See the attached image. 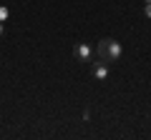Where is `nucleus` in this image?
Segmentation results:
<instances>
[{
    "label": "nucleus",
    "mask_w": 151,
    "mask_h": 140,
    "mask_svg": "<svg viewBox=\"0 0 151 140\" xmlns=\"http://www.w3.org/2000/svg\"><path fill=\"white\" fill-rule=\"evenodd\" d=\"M121 43L119 40H113V38H103L101 43L96 45V55L98 60H103V63H116V60L121 58Z\"/></svg>",
    "instance_id": "1"
},
{
    "label": "nucleus",
    "mask_w": 151,
    "mask_h": 140,
    "mask_svg": "<svg viewBox=\"0 0 151 140\" xmlns=\"http://www.w3.org/2000/svg\"><path fill=\"white\" fill-rule=\"evenodd\" d=\"M91 75L96 78V80H106L108 78V63H103V60L101 63H93L91 65Z\"/></svg>",
    "instance_id": "2"
},
{
    "label": "nucleus",
    "mask_w": 151,
    "mask_h": 140,
    "mask_svg": "<svg viewBox=\"0 0 151 140\" xmlns=\"http://www.w3.org/2000/svg\"><path fill=\"white\" fill-rule=\"evenodd\" d=\"M73 55L78 60H81V63H88V60H91V45H86V43H78L73 48Z\"/></svg>",
    "instance_id": "3"
},
{
    "label": "nucleus",
    "mask_w": 151,
    "mask_h": 140,
    "mask_svg": "<svg viewBox=\"0 0 151 140\" xmlns=\"http://www.w3.org/2000/svg\"><path fill=\"white\" fill-rule=\"evenodd\" d=\"M5 18H8V8L3 5V8H0V23H5Z\"/></svg>",
    "instance_id": "4"
},
{
    "label": "nucleus",
    "mask_w": 151,
    "mask_h": 140,
    "mask_svg": "<svg viewBox=\"0 0 151 140\" xmlns=\"http://www.w3.org/2000/svg\"><path fill=\"white\" fill-rule=\"evenodd\" d=\"M144 15H146V18H151V3H146V8H144Z\"/></svg>",
    "instance_id": "5"
},
{
    "label": "nucleus",
    "mask_w": 151,
    "mask_h": 140,
    "mask_svg": "<svg viewBox=\"0 0 151 140\" xmlns=\"http://www.w3.org/2000/svg\"><path fill=\"white\" fill-rule=\"evenodd\" d=\"M0 35H3V23H0Z\"/></svg>",
    "instance_id": "6"
},
{
    "label": "nucleus",
    "mask_w": 151,
    "mask_h": 140,
    "mask_svg": "<svg viewBox=\"0 0 151 140\" xmlns=\"http://www.w3.org/2000/svg\"><path fill=\"white\" fill-rule=\"evenodd\" d=\"M146 3H151V0H146Z\"/></svg>",
    "instance_id": "7"
}]
</instances>
